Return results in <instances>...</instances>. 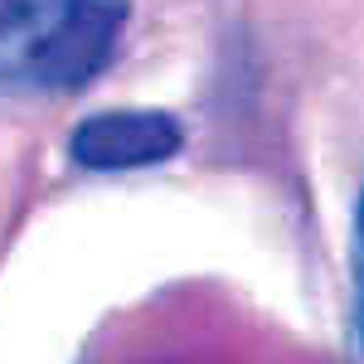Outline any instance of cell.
Masks as SVG:
<instances>
[{"instance_id":"6da1fadb","label":"cell","mask_w":364,"mask_h":364,"mask_svg":"<svg viewBox=\"0 0 364 364\" xmlns=\"http://www.w3.org/2000/svg\"><path fill=\"white\" fill-rule=\"evenodd\" d=\"M127 15V0H0V87H83L107 68Z\"/></svg>"},{"instance_id":"7a4b0ae2","label":"cell","mask_w":364,"mask_h":364,"mask_svg":"<svg viewBox=\"0 0 364 364\" xmlns=\"http://www.w3.org/2000/svg\"><path fill=\"white\" fill-rule=\"evenodd\" d=\"M185 146V127L170 112L151 107H117L78 122V132L68 141L73 161L83 170H141L161 166Z\"/></svg>"},{"instance_id":"3957f363","label":"cell","mask_w":364,"mask_h":364,"mask_svg":"<svg viewBox=\"0 0 364 364\" xmlns=\"http://www.w3.org/2000/svg\"><path fill=\"white\" fill-rule=\"evenodd\" d=\"M355 350L364 364V195L355 209Z\"/></svg>"}]
</instances>
